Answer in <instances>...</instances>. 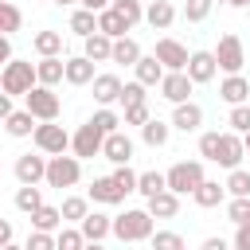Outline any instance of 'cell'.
<instances>
[{"mask_svg":"<svg viewBox=\"0 0 250 250\" xmlns=\"http://www.w3.org/2000/svg\"><path fill=\"white\" fill-rule=\"evenodd\" d=\"M227 195H230V199H246V195H250V172H246V168H234V172L227 176Z\"/></svg>","mask_w":250,"mask_h":250,"instance_id":"obj_39","label":"cell"},{"mask_svg":"<svg viewBox=\"0 0 250 250\" xmlns=\"http://www.w3.org/2000/svg\"><path fill=\"white\" fill-rule=\"evenodd\" d=\"M62 207H51V203H43L35 215H31V230H43V234H59L62 230Z\"/></svg>","mask_w":250,"mask_h":250,"instance_id":"obj_20","label":"cell"},{"mask_svg":"<svg viewBox=\"0 0 250 250\" xmlns=\"http://www.w3.org/2000/svg\"><path fill=\"white\" fill-rule=\"evenodd\" d=\"M219 141H223V133L219 129H207V133H199V156L203 160H219Z\"/></svg>","mask_w":250,"mask_h":250,"instance_id":"obj_41","label":"cell"},{"mask_svg":"<svg viewBox=\"0 0 250 250\" xmlns=\"http://www.w3.org/2000/svg\"><path fill=\"white\" fill-rule=\"evenodd\" d=\"M199 125H203V109H199L195 102H184V105L172 109V129H180V133H195Z\"/></svg>","mask_w":250,"mask_h":250,"instance_id":"obj_19","label":"cell"},{"mask_svg":"<svg viewBox=\"0 0 250 250\" xmlns=\"http://www.w3.org/2000/svg\"><path fill=\"white\" fill-rule=\"evenodd\" d=\"M90 121H94L105 137H109V133H121V125H125V117H121V113H113V109H98Z\"/></svg>","mask_w":250,"mask_h":250,"instance_id":"obj_40","label":"cell"},{"mask_svg":"<svg viewBox=\"0 0 250 250\" xmlns=\"http://www.w3.org/2000/svg\"><path fill=\"white\" fill-rule=\"evenodd\" d=\"M31 47H35V55H39V59H59V55H62V31L43 27V31H35Z\"/></svg>","mask_w":250,"mask_h":250,"instance_id":"obj_23","label":"cell"},{"mask_svg":"<svg viewBox=\"0 0 250 250\" xmlns=\"http://www.w3.org/2000/svg\"><path fill=\"white\" fill-rule=\"evenodd\" d=\"M102 148H105V133H102L94 121L78 125V133H74V141H70V152H74L78 160H90V156H102Z\"/></svg>","mask_w":250,"mask_h":250,"instance_id":"obj_8","label":"cell"},{"mask_svg":"<svg viewBox=\"0 0 250 250\" xmlns=\"http://www.w3.org/2000/svg\"><path fill=\"white\" fill-rule=\"evenodd\" d=\"M90 215V195H66L62 199V219L66 223H82Z\"/></svg>","mask_w":250,"mask_h":250,"instance_id":"obj_36","label":"cell"},{"mask_svg":"<svg viewBox=\"0 0 250 250\" xmlns=\"http://www.w3.org/2000/svg\"><path fill=\"white\" fill-rule=\"evenodd\" d=\"M94 78H98V70H94V62H90L86 55L66 59V82H70V86H94Z\"/></svg>","mask_w":250,"mask_h":250,"instance_id":"obj_18","label":"cell"},{"mask_svg":"<svg viewBox=\"0 0 250 250\" xmlns=\"http://www.w3.org/2000/svg\"><path fill=\"white\" fill-rule=\"evenodd\" d=\"M35 70H39V86H51V90H55V86L66 78V59H39Z\"/></svg>","mask_w":250,"mask_h":250,"instance_id":"obj_26","label":"cell"},{"mask_svg":"<svg viewBox=\"0 0 250 250\" xmlns=\"http://www.w3.org/2000/svg\"><path fill=\"white\" fill-rule=\"evenodd\" d=\"M168 191H176V195H195L199 188H203V160H180V164H172L168 172Z\"/></svg>","mask_w":250,"mask_h":250,"instance_id":"obj_3","label":"cell"},{"mask_svg":"<svg viewBox=\"0 0 250 250\" xmlns=\"http://www.w3.org/2000/svg\"><path fill=\"white\" fill-rule=\"evenodd\" d=\"M211 4H215V0H188V4H184V20H188V23H203V20L211 16Z\"/></svg>","mask_w":250,"mask_h":250,"instance_id":"obj_47","label":"cell"},{"mask_svg":"<svg viewBox=\"0 0 250 250\" xmlns=\"http://www.w3.org/2000/svg\"><path fill=\"white\" fill-rule=\"evenodd\" d=\"M90 203H102V207H117V203H125V195L117 191V184H113V176H98L94 184H90Z\"/></svg>","mask_w":250,"mask_h":250,"instance_id":"obj_17","label":"cell"},{"mask_svg":"<svg viewBox=\"0 0 250 250\" xmlns=\"http://www.w3.org/2000/svg\"><path fill=\"white\" fill-rule=\"evenodd\" d=\"M82 180V160L78 156H51L47 160V188H74Z\"/></svg>","mask_w":250,"mask_h":250,"instance_id":"obj_6","label":"cell"},{"mask_svg":"<svg viewBox=\"0 0 250 250\" xmlns=\"http://www.w3.org/2000/svg\"><path fill=\"white\" fill-rule=\"evenodd\" d=\"M148 121H152L148 105H129V109H125V125H137V129H145Z\"/></svg>","mask_w":250,"mask_h":250,"instance_id":"obj_50","label":"cell"},{"mask_svg":"<svg viewBox=\"0 0 250 250\" xmlns=\"http://www.w3.org/2000/svg\"><path fill=\"white\" fill-rule=\"evenodd\" d=\"M145 8H148V4H141V0H113V12H117L129 27H137V23L145 20Z\"/></svg>","mask_w":250,"mask_h":250,"instance_id":"obj_38","label":"cell"},{"mask_svg":"<svg viewBox=\"0 0 250 250\" xmlns=\"http://www.w3.org/2000/svg\"><path fill=\"white\" fill-rule=\"evenodd\" d=\"M47 160L51 156H43V152H23V156H16V180L20 184H47Z\"/></svg>","mask_w":250,"mask_h":250,"instance_id":"obj_10","label":"cell"},{"mask_svg":"<svg viewBox=\"0 0 250 250\" xmlns=\"http://www.w3.org/2000/svg\"><path fill=\"white\" fill-rule=\"evenodd\" d=\"M141 4H152V0H141Z\"/></svg>","mask_w":250,"mask_h":250,"instance_id":"obj_60","label":"cell"},{"mask_svg":"<svg viewBox=\"0 0 250 250\" xmlns=\"http://www.w3.org/2000/svg\"><path fill=\"white\" fill-rule=\"evenodd\" d=\"M70 31L82 35V39L98 35V12H90V8H74V16H70Z\"/></svg>","mask_w":250,"mask_h":250,"instance_id":"obj_33","label":"cell"},{"mask_svg":"<svg viewBox=\"0 0 250 250\" xmlns=\"http://www.w3.org/2000/svg\"><path fill=\"white\" fill-rule=\"evenodd\" d=\"M137 191H141L145 199H156L160 191H168V176H164V172H141V184H137Z\"/></svg>","mask_w":250,"mask_h":250,"instance_id":"obj_35","label":"cell"},{"mask_svg":"<svg viewBox=\"0 0 250 250\" xmlns=\"http://www.w3.org/2000/svg\"><path fill=\"white\" fill-rule=\"evenodd\" d=\"M86 250H105V246L102 242H86Z\"/></svg>","mask_w":250,"mask_h":250,"instance_id":"obj_57","label":"cell"},{"mask_svg":"<svg viewBox=\"0 0 250 250\" xmlns=\"http://www.w3.org/2000/svg\"><path fill=\"white\" fill-rule=\"evenodd\" d=\"M86 47H82V55L90 59V62H113V39L109 35H90V39H82Z\"/></svg>","mask_w":250,"mask_h":250,"instance_id":"obj_24","label":"cell"},{"mask_svg":"<svg viewBox=\"0 0 250 250\" xmlns=\"http://www.w3.org/2000/svg\"><path fill=\"white\" fill-rule=\"evenodd\" d=\"M215 62H219V70H223V74H242L246 47H242V39H238L234 31H227V35L219 39V47H215Z\"/></svg>","mask_w":250,"mask_h":250,"instance_id":"obj_7","label":"cell"},{"mask_svg":"<svg viewBox=\"0 0 250 250\" xmlns=\"http://www.w3.org/2000/svg\"><path fill=\"white\" fill-rule=\"evenodd\" d=\"M20 27H23V12H20L12 0H4V4H0V31H4V35H16Z\"/></svg>","mask_w":250,"mask_h":250,"instance_id":"obj_37","label":"cell"},{"mask_svg":"<svg viewBox=\"0 0 250 250\" xmlns=\"http://www.w3.org/2000/svg\"><path fill=\"white\" fill-rule=\"evenodd\" d=\"M242 141H246V152H250V133H246V137H242Z\"/></svg>","mask_w":250,"mask_h":250,"instance_id":"obj_59","label":"cell"},{"mask_svg":"<svg viewBox=\"0 0 250 250\" xmlns=\"http://www.w3.org/2000/svg\"><path fill=\"white\" fill-rule=\"evenodd\" d=\"M98 31L102 35H109V39H125V31H133L113 8H105V12H98Z\"/></svg>","mask_w":250,"mask_h":250,"instance_id":"obj_31","label":"cell"},{"mask_svg":"<svg viewBox=\"0 0 250 250\" xmlns=\"http://www.w3.org/2000/svg\"><path fill=\"white\" fill-rule=\"evenodd\" d=\"M199 250H234V246H230L227 238H203V246H199Z\"/></svg>","mask_w":250,"mask_h":250,"instance_id":"obj_52","label":"cell"},{"mask_svg":"<svg viewBox=\"0 0 250 250\" xmlns=\"http://www.w3.org/2000/svg\"><path fill=\"white\" fill-rule=\"evenodd\" d=\"M0 250H23V246H16V242H12V246H0Z\"/></svg>","mask_w":250,"mask_h":250,"instance_id":"obj_58","label":"cell"},{"mask_svg":"<svg viewBox=\"0 0 250 250\" xmlns=\"http://www.w3.org/2000/svg\"><path fill=\"white\" fill-rule=\"evenodd\" d=\"M35 148L43 152V156H66V148H70V141H74V133H66L62 125H55V121H39V129H35Z\"/></svg>","mask_w":250,"mask_h":250,"instance_id":"obj_4","label":"cell"},{"mask_svg":"<svg viewBox=\"0 0 250 250\" xmlns=\"http://www.w3.org/2000/svg\"><path fill=\"white\" fill-rule=\"evenodd\" d=\"M148 246H152V250H184V234H176V230H156V234L148 238Z\"/></svg>","mask_w":250,"mask_h":250,"instance_id":"obj_45","label":"cell"},{"mask_svg":"<svg viewBox=\"0 0 250 250\" xmlns=\"http://www.w3.org/2000/svg\"><path fill=\"white\" fill-rule=\"evenodd\" d=\"M23 250H59V238L55 234H43V230H31L27 242H23Z\"/></svg>","mask_w":250,"mask_h":250,"instance_id":"obj_49","label":"cell"},{"mask_svg":"<svg viewBox=\"0 0 250 250\" xmlns=\"http://www.w3.org/2000/svg\"><path fill=\"white\" fill-rule=\"evenodd\" d=\"M113 184H117V191H121V195H129V191H137L141 172H133L129 164H121V168H113Z\"/></svg>","mask_w":250,"mask_h":250,"instance_id":"obj_42","label":"cell"},{"mask_svg":"<svg viewBox=\"0 0 250 250\" xmlns=\"http://www.w3.org/2000/svg\"><path fill=\"white\" fill-rule=\"evenodd\" d=\"M215 74H219L215 51H191V62H188V78H191L195 86H203V82H211Z\"/></svg>","mask_w":250,"mask_h":250,"instance_id":"obj_13","label":"cell"},{"mask_svg":"<svg viewBox=\"0 0 250 250\" xmlns=\"http://www.w3.org/2000/svg\"><path fill=\"white\" fill-rule=\"evenodd\" d=\"M242 156H246V141H242V133H223V141H219V168H227V172H234V168H242Z\"/></svg>","mask_w":250,"mask_h":250,"instance_id":"obj_12","label":"cell"},{"mask_svg":"<svg viewBox=\"0 0 250 250\" xmlns=\"http://www.w3.org/2000/svg\"><path fill=\"white\" fill-rule=\"evenodd\" d=\"M82 8H90V12H105V8H113V0H82Z\"/></svg>","mask_w":250,"mask_h":250,"instance_id":"obj_53","label":"cell"},{"mask_svg":"<svg viewBox=\"0 0 250 250\" xmlns=\"http://www.w3.org/2000/svg\"><path fill=\"white\" fill-rule=\"evenodd\" d=\"M160 62H164V70H188V62H191V55H188V47L180 43V39H156V51H152Z\"/></svg>","mask_w":250,"mask_h":250,"instance_id":"obj_11","label":"cell"},{"mask_svg":"<svg viewBox=\"0 0 250 250\" xmlns=\"http://www.w3.org/2000/svg\"><path fill=\"white\" fill-rule=\"evenodd\" d=\"M51 4H59V8H70V4H82V0H51Z\"/></svg>","mask_w":250,"mask_h":250,"instance_id":"obj_55","label":"cell"},{"mask_svg":"<svg viewBox=\"0 0 250 250\" xmlns=\"http://www.w3.org/2000/svg\"><path fill=\"white\" fill-rule=\"evenodd\" d=\"M133 70H137V82H141V86H160V82H164V74H168V70H164V62H160L156 55H145Z\"/></svg>","mask_w":250,"mask_h":250,"instance_id":"obj_25","label":"cell"},{"mask_svg":"<svg viewBox=\"0 0 250 250\" xmlns=\"http://www.w3.org/2000/svg\"><path fill=\"white\" fill-rule=\"evenodd\" d=\"M230 8H250V0H227Z\"/></svg>","mask_w":250,"mask_h":250,"instance_id":"obj_56","label":"cell"},{"mask_svg":"<svg viewBox=\"0 0 250 250\" xmlns=\"http://www.w3.org/2000/svg\"><path fill=\"white\" fill-rule=\"evenodd\" d=\"M113 234H117L121 242H148V238L156 234L148 207H129V211L113 215Z\"/></svg>","mask_w":250,"mask_h":250,"instance_id":"obj_2","label":"cell"},{"mask_svg":"<svg viewBox=\"0 0 250 250\" xmlns=\"http://www.w3.org/2000/svg\"><path fill=\"white\" fill-rule=\"evenodd\" d=\"M102 156H105L109 164H117V168H121V164H129V160H133V137H129V133H109V137H105Z\"/></svg>","mask_w":250,"mask_h":250,"instance_id":"obj_15","label":"cell"},{"mask_svg":"<svg viewBox=\"0 0 250 250\" xmlns=\"http://www.w3.org/2000/svg\"><path fill=\"white\" fill-rule=\"evenodd\" d=\"M4 129H8V137H35L39 121H35L27 109H16V113H8V117H4Z\"/></svg>","mask_w":250,"mask_h":250,"instance_id":"obj_27","label":"cell"},{"mask_svg":"<svg viewBox=\"0 0 250 250\" xmlns=\"http://www.w3.org/2000/svg\"><path fill=\"white\" fill-rule=\"evenodd\" d=\"M191 78H188V70H168L164 74V82H160V98L164 102H172V105H184V102H191Z\"/></svg>","mask_w":250,"mask_h":250,"instance_id":"obj_9","label":"cell"},{"mask_svg":"<svg viewBox=\"0 0 250 250\" xmlns=\"http://www.w3.org/2000/svg\"><path fill=\"white\" fill-rule=\"evenodd\" d=\"M172 20H176L172 0H152V4L145 8V23H148V27H156V31H168V27H172Z\"/></svg>","mask_w":250,"mask_h":250,"instance_id":"obj_22","label":"cell"},{"mask_svg":"<svg viewBox=\"0 0 250 250\" xmlns=\"http://www.w3.org/2000/svg\"><path fill=\"white\" fill-rule=\"evenodd\" d=\"M195 199V207H219L223 199H227V184H215V180H203V188L191 195Z\"/></svg>","mask_w":250,"mask_h":250,"instance_id":"obj_34","label":"cell"},{"mask_svg":"<svg viewBox=\"0 0 250 250\" xmlns=\"http://www.w3.org/2000/svg\"><path fill=\"white\" fill-rule=\"evenodd\" d=\"M227 219H230L234 227L250 223V195H246V199H230V203H227Z\"/></svg>","mask_w":250,"mask_h":250,"instance_id":"obj_48","label":"cell"},{"mask_svg":"<svg viewBox=\"0 0 250 250\" xmlns=\"http://www.w3.org/2000/svg\"><path fill=\"white\" fill-rule=\"evenodd\" d=\"M168 137H172V121H160V117H152V121L141 129V141H145L148 148H164Z\"/></svg>","mask_w":250,"mask_h":250,"instance_id":"obj_29","label":"cell"},{"mask_svg":"<svg viewBox=\"0 0 250 250\" xmlns=\"http://www.w3.org/2000/svg\"><path fill=\"white\" fill-rule=\"evenodd\" d=\"M121 90H125V82H121L117 74H109V70L94 78V102H98L102 109H109L113 102H121Z\"/></svg>","mask_w":250,"mask_h":250,"instance_id":"obj_14","label":"cell"},{"mask_svg":"<svg viewBox=\"0 0 250 250\" xmlns=\"http://www.w3.org/2000/svg\"><path fill=\"white\" fill-rule=\"evenodd\" d=\"M55 238H59V250H86V234L78 227H62Z\"/></svg>","mask_w":250,"mask_h":250,"instance_id":"obj_44","label":"cell"},{"mask_svg":"<svg viewBox=\"0 0 250 250\" xmlns=\"http://www.w3.org/2000/svg\"><path fill=\"white\" fill-rule=\"evenodd\" d=\"M35 86H39V70H35V62H23V59L4 62V70H0V90H4L8 98H27Z\"/></svg>","mask_w":250,"mask_h":250,"instance_id":"obj_1","label":"cell"},{"mask_svg":"<svg viewBox=\"0 0 250 250\" xmlns=\"http://www.w3.org/2000/svg\"><path fill=\"white\" fill-rule=\"evenodd\" d=\"M230 246H234V250H250V223L234 227V238H230Z\"/></svg>","mask_w":250,"mask_h":250,"instance_id":"obj_51","label":"cell"},{"mask_svg":"<svg viewBox=\"0 0 250 250\" xmlns=\"http://www.w3.org/2000/svg\"><path fill=\"white\" fill-rule=\"evenodd\" d=\"M23 109H27L35 121H59L62 102H59V94H55L51 86H35V90L23 98Z\"/></svg>","mask_w":250,"mask_h":250,"instance_id":"obj_5","label":"cell"},{"mask_svg":"<svg viewBox=\"0 0 250 250\" xmlns=\"http://www.w3.org/2000/svg\"><path fill=\"white\" fill-rule=\"evenodd\" d=\"M148 215L152 219H176L180 215V195L176 191H160L156 199H148Z\"/></svg>","mask_w":250,"mask_h":250,"instance_id":"obj_30","label":"cell"},{"mask_svg":"<svg viewBox=\"0 0 250 250\" xmlns=\"http://www.w3.org/2000/svg\"><path fill=\"white\" fill-rule=\"evenodd\" d=\"M145 55H141V43L133 39V35H125V39H113V62H121V66H137Z\"/></svg>","mask_w":250,"mask_h":250,"instance_id":"obj_28","label":"cell"},{"mask_svg":"<svg viewBox=\"0 0 250 250\" xmlns=\"http://www.w3.org/2000/svg\"><path fill=\"white\" fill-rule=\"evenodd\" d=\"M0 246H12V223H0Z\"/></svg>","mask_w":250,"mask_h":250,"instance_id":"obj_54","label":"cell"},{"mask_svg":"<svg viewBox=\"0 0 250 250\" xmlns=\"http://www.w3.org/2000/svg\"><path fill=\"white\" fill-rule=\"evenodd\" d=\"M78 230L86 234V242H102L105 234H113V219H109V215H102V211H90V215L78 223Z\"/></svg>","mask_w":250,"mask_h":250,"instance_id":"obj_21","label":"cell"},{"mask_svg":"<svg viewBox=\"0 0 250 250\" xmlns=\"http://www.w3.org/2000/svg\"><path fill=\"white\" fill-rule=\"evenodd\" d=\"M219 98L234 109V105H246L250 102V82L242 78V74H227L223 82H219Z\"/></svg>","mask_w":250,"mask_h":250,"instance_id":"obj_16","label":"cell"},{"mask_svg":"<svg viewBox=\"0 0 250 250\" xmlns=\"http://www.w3.org/2000/svg\"><path fill=\"white\" fill-rule=\"evenodd\" d=\"M16 207H20L23 215H35V211L43 207V188H39V184H20V191H16Z\"/></svg>","mask_w":250,"mask_h":250,"instance_id":"obj_32","label":"cell"},{"mask_svg":"<svg viewBox=\"0 0 250 250\" xmlns=\"http://www.w3.org/2000/svg\"><path fill=\"white\" fill-rule=\"evenodd\" d=\"M227 125H230V133H242V137H246V133H250V102H246V105H234L230 117H227Z\"/></svg>","mask_w":250,"mask_h":250,"instance_id":"obj_46","label":"cell"},{"mask_svg":"<svg viewBox=\"0 0 250 250\" xmlns=\"http://www.w3.org/2000/svg\"><path fill=\"white\" fill-rule=\"evenodd\" d=\"M148 86H141L137 78L133 82H125V90H121V105L129 109V105H148V94H145Z\"/></svg>","mask_w":250,"mask_h":250,"instance_id":"obj_43","label":"cell"}]
</instances>
